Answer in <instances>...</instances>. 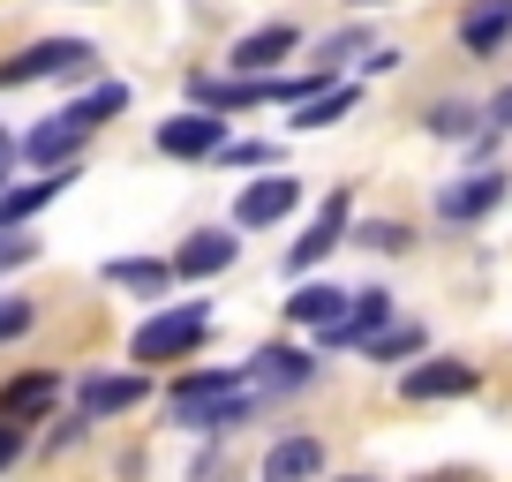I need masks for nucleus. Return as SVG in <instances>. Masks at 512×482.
Instances as JSON below:
<instances>
[{
  "instance_id": "f8f14e48",
  "label": "nucleus",
  "mask_w": 512,
  "mask_h": 482,
  "mask_svg": "<svg viewBox=\"0 0 512 482\" xmlns=\"http://www.w3.org/2000/svg\"><path fill=\"white\" fill-rule=\"evenodd\" d=\"M144 400H151L144 377H91V385H83V422L128 415V407H144Z\"/></svg>"
},
{
  "instance_id": "cd10ccee",
  "label": "nucleus",
  "mask_w": 512,
  "mask_h": 482,
  "mask_svg": "<svg viewBox=\"0 0 512 482\" xmlns=\"http://www.w3.org/2000/svg\"><path fill=\"white\" fill-rule=\"evenodd\" d=\"M16 452H23V430H16V422H0V467L16 460Z\"/></svg>"
},
{
  "instance_id": "20e7f679",
  "label": "nucleus",
  "mask_w": 512,
  "mask_h": 482,
  "mask_svg": "<svg viewBox=\"0 0 512 482\" xmlns=\"http://www.w3.org/2000/svg\"><path fill=\"white\" fill-rule=\"evenodd\" d=\"M505 196H512V181L497 174V166H482V174H467V181H452V189H437V219L467 226V219H482V211H497Z\"/></svg>"
},
{
  "instance_id": "39448f33",
  "label": "nucleus",
  "mask_w": 512,
  "mask_h": 482,
  "mask_svg": "<svg viewBox=\"0 0 512 482\" xmlns=\"http://www.w3.org/2000/svg\"><path fill=\"white\" fill-rule=\"evenodd\" d=\"M302 46V31L294 23H264V31H249V38H234V53H226V68L234 76H272L287 53Z\"/></svg>"
},
{
  "instance_id": "1a4fd4ad",
  "label": "nucleus",
  "mask_w": 512,
  "mask_h": 482,
  "mask_svg": "<svg viewBox=\"0 0 512 482\" xmlns=\"http://www.w3.org/2000/svg\"><path fill=\"white\" fill-rule=\"evenodd\" d=\"M475 362H415V370L400 377L407 400H460V392H475Z\"/></svg>"
},
{
  "instance_id": "a878e982",
  "label": "nucleus",
  "mask_w": 512,
  "mask_h": 482,
  "mask_svg": "<svg viewBox=\"0 0 512 482\" xmlns=\"http://www.w3.org/2000/svg\"><path fill=\"white\" fill-rule=\"evenodd\" d=\"M219 159H226V166H272L279 151H272V144H219Z\"/></svg>"
},
{
  "instance_id": "4468645a",
  "label": "nucleus",
  "mask_w": 512,
  "mask_h": 482,
  "mask_svg": "<svg viewBox=\"0 0 512 482\" xmlns=\"http://www.w3.org/2000/svg\"><path fill=\"white\" fill-rule=\"evenodd\" d=\"M68 181H76V174L61 166V174H38V181H23V189H0V226H23L31 211H46L53 196L68 189Z\"/></svg>"
},
{
  "instance_id": "6e6552de",
  "label": "nucleus",
  "mask_w": 512,
  "mask_h": 482,
  "mask_svg": "<svg viewBox=\"0 0 512 482\" xmlns=\"http://www.w3.org/2000/svg\"><path fill=\"white\" fill-rule=\"evenodd\" d=\"M83 136H91V129H83L76 113H53V121H38V129L23 136V159H31L38 174H53V166H68L83 151Z\"/></svg>"
},
{
  "instance_id": "f3484780",
  "label": "nucleus",
  "mask_w": 512,
  "mask_h": 482,
  "mask_svg": "<svg viewBox=\"0 0 512 482\" xmlns=\"http://www.w3.org/2000/svg\"><path fill=\"white\" fill-rule=\"evenodd\" d=\"M354 113V83H324V91H309L302 106H294V129H332V121H347Z\"/></svg>"
},
{
  "instance_id": "9b49d317",
  "label": "nucleus",
  "mask_w": 512,
  "mask_h": 482,
  "mask_svg": "<svg viewBox=\"0 0 512 482\" xmlns=\"http://www.w3.org/2000/svg\"><path fill=\"white\" fill-rule=\"evenodd\" d=\"M324 475V445L317 437H279L264 452V482H317Z\"/></svg>"
},
{
  "instance_id": "c85d7f7f",
  "label": "nucleus",
  "mask_w": 512,
  "mask_h": 482,
  "mask_svg": "<svg viewBox=\"0 0 512 482\" xmlns=\"http://www.w3.org/2000/svg\"><path fill=\"white\" fill-rule=\"evenodd\" d=\"M490 121H497V129H512V83H505V91L490 98Z\"/></svg>"
},
{
  "instance_id": "5701e85b",
  "label": "nucleus",
  "mask_w": 512,
  "mask_h": 482,
  "mask_svg": "<svg viewBox=\"0 0 512 482\" xmlns=\"http://www.w3.org/2000/svg\"><path fill=\"white\" fill-rule=\"evenodd\" d=\"M362 46H369V38H362V31H332V38H324V46H317V61H324V76H332V68H339V61H347V53H362Z\"/></svg>"
},
{
  "instance_id": "4be33fe9",
  "label": "nucleus",
  "mask_w": 512,
  "mask_h": 482,
  "mask_svg": "<svg viewBox=\"0 0 512 482\" xmlns=\"http://www.w3.org/2000/svg\"><path fill=\"white\" fill-rule=\"evenodd\" d=\"M467 129H475V106H460V98L430 106V136H467Z\"/></svg>"
},
{
  "instance_id": "ddd939ff",
  "label": "nucleus",
  "mask_w": 512,
  "mask_h": 482,
  "mask_svg": "<svg viewBox=\"0 0 512 482\" xmlns=\"http://www.w3.org/2000/svg\"><path fill=\"white\" fill-rule=\"evenodd\" d=\"M53 400H61V377H53V370H31V377H16V385L0 392V422H38Z\"/></svg>"
},
{
  "instance_id": "473e14b6",
  "label": "nucleus",
  "mask_w": 512,
  "mask_h": 482,
  "mask_svg": "<svg viewBox=\"0 0 512 482\" xmlns=\"http://www.w3.org/2000/svg\"><path fill=\"white\" fill-rule=\"evenodd\" d=\"M0 159H8V136H0Z\"/></svg>"
},
{
  "instance_id": "7ed1b4c3",
  "label": "nucleus",
  "mask_w": 512,
  "mask_h": 482,
  "mask_svg": "<svg viewBox=\"0 0 512 482\" xmlns=\"http://www.w3.org/2000/svg\"><path fill=\"white\" fill-rule=\"evenodd\" d=\"M219 144H226V113H211V106L159 121V151L166 159H219Z\"/></svg>"
},
{
  "instance_id": "f257e3e1",
  "label": "nucleus",
  "mask_w": 512,
  "mask_h": 482,
  "mask_svg": "<svg viewBox=\"0 0 512 482\" xmlns=\"http://www.w3.org/2000/svg\"><path fill=\"white\" fill-rule=\"evenodd\" d=\"M204 339H211V309L204 302H181V309H159L151 324H136L128 354H136V362H181V354H196Z\"/></svg>"
},
{
  "instance_id": "aec40b11",
  "label": "nucleus",
  "mask_w": 512,
  "mask_h": 482,
  "mask_svg": "<svg viewBox=\"0 0 512 482\" xmlns=\"http://www.w3.org/2000/svg\"><path fill=\"white\" fill-rule=\"evenodd\" d=\"M362 347H369V362H400V354H415V347H422V332H415V324H377Z\"/></svg>"
},
{
  "instance_id": "423d86ee",
  "label": "nucleus",
  "mask_w": 512,
  "mask_h": 482,
  "mask_svg": "<svg viewBox=\"0 0 512 482\" xmlns=\"http://www.w3.org/2000/svg\"><path fill=\"white\" fill-rule=\"evenodd\" d=\"M294 204H302V181H287V174H264V181H249V189L234 196V226H279Z\"/></svg>"
},
{
  "instance_id": "9d476101",
  "label": "nucleus",
  "mask_w": 512,
  "mask_h": 482,
  "mask_svg": "<svg viewBox=\"0 0 512 482\" xmlns=\"http://www.w3.org/2000/svg\"><path fill=\"white\" fill-rule=\"evenodd\" d=\"M234 257H241V241L226 234V226H204V234H189V249L174 257V272L181 279H211V272H226Z\"/></svg>"
},
{
  "instance_id": "393cba45",
  "label": "nucleus",
  "mask_w": 512,
  "mask_h": 482,
  "mask_svg": "<svg viewBox=\"0 0 512 482\" xmlns=\"http://www.w3.org/2000/svg\"><path fill=\"white\" fill-rule=\"evenodd\" d=\"M31 257H38V241L16 234V226H0V272H8V264H31Z\"/></svg>"
},
{
  "instance_id": "6ab92c4d",
  "label": "nucleus",
  "mask_w": 512,
  "mask_h": 482,
  "mask_svg": "<svg viewBox=\"0 0 512 482\" xmlns=\"http://www.w3.org/2000/svg\"><path fill=\"white\" fill-rule=\"evenodd\" d=\"M339 309H347V294H339V287H302V294L287 302V317H294V324H309V332H324Z\"/></svg>"
},
{
  "instance_id": "412c9836",
  "label": "nucleus",
  "mask_w": 512,
  "mask_h": 482,
  "mask_svg": "<svg viewBox=\"0 0 512 482\" xmlns=\"http://www.w3.org/2000/svg\"><path fill=\"white\" fill-rule=\"evenodd\" d=\"M121 106H128V91H121V83H98V91H83V98H76L68 113H76L83 129H98V121H113Z\"/></svg>"
},
{
  "instance_id": "c756f323",
  "label": "nucleus",
  "mask_w": 512,
  "mask_h": 482,
  "mask_svg": "<svg viewBox=\"0 0 512 482\" xmlns=\"http://www.w3.org/2000/svg\"><path fill=\"white\" fill-rule=\"evenodd\" d=\"M354 8H392V0H354Z\"/></svg>"
},
{
  "instance_id": "a211bd4d",
  "label": "nucleus",
  "mask_w": 512,
  "mask_h": 482,
  "mask_svg": "<svg viewBox=\"0 0 512 482\" xmlns=\"http://www.w3.org/2000/svg\"><path fill=\"white\" fill-rule=\"evenodd\" d=\"M106 287L166 294V287H174V264H159V257H121V264H106Z\"/></svg>"
},
{
  "instance_id": "f03ea898",
  "label": "nucleus",
  "mask_w": 512,
  "mask_h": 482,
  "mask_svg": "<svg viewBox=\"0 0 512 482\" xmlns=\"http://www.w3.org/2000/svg\"><path fill=\"white\" fill-rule=\"evenodd\" d=\"M83 61H91V46H83V38H38V46H23L16 61H0V91L38 83V76H76Z\"/></svg>"
},
{
  "instance_id": "dca6fc26",
  "label": "nucleus",
  "mask_w": 512,
  "mask_h": 482,
  "mask_svg": "<svg viewBox=\"0 0 512 482\" xmlns=\"http://www.w3.org/2000/svg\"><path fill=\"white\" fill-rule=\"evenodd\" d=\"M505 38H512V0H482L475 16L460 23V46L467 53H497Z\"/></svg>"
},
{
  "instance_id": "bb28decb",
  "label": "nucleus",
  "mask_w": 512,
  "mask_h": 482,
  "mask_svg": "<svg viewBox=\"0 0 512 482\" xmlns=\"http://www.w3.org/2000/svg\"><path fill=\"white\" fill-rule=\"evenodd\" d=\"M362 241H369V249H407V226L377 219V226H362Z\"/></svg>"
},
{
  "instance_id": "7c9ffc66",
  "label": "nucleus",
  "mask_w": 512,
  "mask_h": 482,
  "mask_svg": "<svg viewBox=\"0 0 512 482\" xmlns=\"http://www.w3.org/2000/svg\"><path fill=\"white\" fill-rule=\"evenodd\" d=\"M437 482H475V475H437Z\"/></svg>"
},
{
  "instance_id": "b1692460",
  "label": "nucleus",
  "mask_w": 512,
  "mask_h": 482,
  "mask_svg": "<svg viewBox=\"0 0 512 482\" xmlns=\"http://www.w3.org/2000/svg\"><path fill=\"white\" fill-rule=\"evenodd\" d=\"M31 317H38L31 302H16V294H0V339H23V332H31Z\"/></svg>"
},
{
  "instance_id": "2f4dec72",
  "label": "nucleus",
  "mask_w": 512,
  "mask_h": 482,
  "mask_svg": "<svg viewBox=\"0 0 512 482\" xmlns=\"http://www.w3.org/2000/svg\"><path fill=\"white\" fill-rule=\"evenodd\" d=\"M339 482H377V475H339Z\"/></svg>"
},
{
  "instance_id": "0eeeda50",
  "label": "nucleus",
  "mask_w": 512,
  "mask_h": 482,
  "mask_svg": "<svg viewBox=\"0 0 512 482\" xmlns=\"http://www.w3.org/2000/svg\"><path fill=\"white\" fill-rule=\"evenodd\" d=\"M339 234H347V189H332V196H324V211L309 219V234L287 249V272H309V264H324V257L339 249Z\"/></svg>"
},
{
  "instance_id": "2eb2a0df",
  "label": "nucleus",
  "mask_w": 512,
  "mask_h": 482,
  "mask_svg": "<svg viewBox=\"0 0 512 482\" xmlns=\"http://www.w3.org/2000/svg\"><path fill=\"white\" fill-rule=\"evenodd\" d=\"M309 370H317V362H309L302 347H264L249 377H256L264 392H294V385H309Z\"/></svg>"
}]
</instances>
